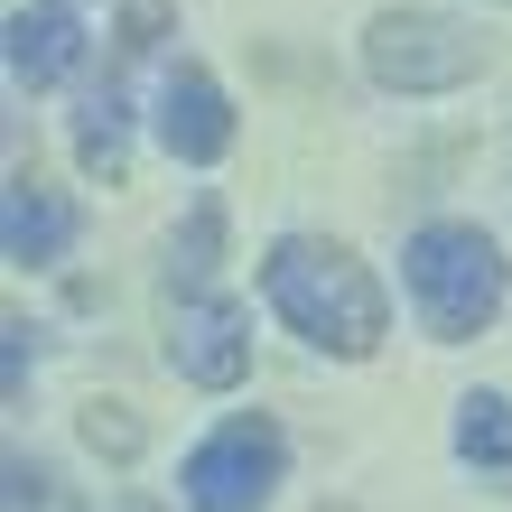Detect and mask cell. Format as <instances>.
<instances>
[{"label":"cell","mask_w":512,"mask_h":512,"mask_svg":"<svg viewBox=\"0 0 512 512\" xmlns=\"http://www.w3.org/2000/svg\"><path fill=\"white\" fill-rule=\"evenodd\" d=\"M261 298L289 317V336H308L317 354H373L391 336V298H382V280L345 243H308V233L270 243Z\"/></svg>","instance_id":"cell-1"},{"label":"cell","mask_w":512,"mask_h":512,"mask_svg":"<svg viewBox=\"0 0 512 512\" xmlns=\"http://www.w3.org/2000/svg\"><path fill=\"white\" fill-rule=\"evenodd\" d=\"M401 280H410L419 326H429L438 345H466V336H485V326L503 317L512 270L494 252V233H475V224H419L410 252H401Z\"/></svg>","instance_id":"cell-2"},{"label":"cell","mask_w":512,"mask_h":512,"mask_svg":"<svg viewBox=\"0 0 512 512\" xmlns=\"http://www.w3.org/2000/svg\"><path fill=\"white\" fill-rule=\"evenodd\" d=\"M280 466H289V438L270 429L261 410H243L177 466V494H187V512H270Z\"/></svg>","instance_id":"cell-3"},{"label":"cell","mask_w":512,"mask_h":512,"mask_svg":"<svg viewBox=\"0 0 512 512\" xmlns=\"http://www.w3.org/2000/svg\"><path fill=\"white\" fill-rule=\"evenodd\" d=\"M364 66L391 94H447V84L475 75V38L457 19H438V10H382L364 28Z\"/></svg>","instance_id":"cell-4"},{"label":"cell","mask_w":512,"mask_h":512,"mask_svg":"<svg viewBox=\"0 0 512 512\" xmlns=\"http://www.w3.org/2000/svg\"><path fill=\"white\" fill-rule=\"evenodd\" d=\"M168 364L205 391H233L252 373V317L215 289H177L168 298Z\"/></svg>","instance_id":"cell-5"},{"label":"cell","mask_w":512,"mask_h":512,"mask_svg":"<svg viewBox=\"0 0 512 512\" xmlns=\"http://www.w3.org/2000/svg\"><path fill=\"white\" fill-rule=\"evenodd\" d=\"M159 140H168V159H187V168H215L233 149V103H224V84L205 66H177L159 84Z\"/></svg>","instance_id":"cell-6"},{"label":"cell","mask_w":512,"mask_h":512,"mask_svg":"<svg viewBox=\"0 0 512 512\" xmlns=\"http://www.w3.org/2000/svg\"><path fill=\"white\" fill-rule=\"evenodd\" d=\"M75 56H84V19L66 10V0H28V10H10V84H19V94H47Z\"/></svg>","instance_id":"cell-7"},{"label":"cell","mask_w":512,"mask_h":512,"mask_svg":"<svg viewBox=\"0 0 512 512\" xmlns=\"http://www.w3.org/2000/svg\"><path fill=\"white\" fill-rule=\"evenodd\" d=\"M75 243V205L38 187V177H10V196H0V252L10 261H66Z\"/></svg>","instance_id":"cell-8"},{"label":"cell","mask_w":512,"mask_h":512,"mask_svg":"<svg viewBox=\"0 0 512 512\" xmlns=\"http://www.w3.org/2000/svg\"><path fill=\"white\" fill-rule=\"evenodd\" d=\"M457 457L512 475V401H503V391H466V401H457Z\"/></svg>","instance_id":"cell-9"},{"label":"cell","mask_w":512,"mask_h":512,"mask_svg":"<svg viewBox=\"0 0 512 512\" xmlns=\"http://www.w3.org/2000/svg\"><path fill=\"white\" fill-rule=\"evenodd\" d=\"M122 131H131V122H122V94H112V84H103V94H94V103L75 112V159L94 168L103 187H122V168H131V149H122Z\"/></svg>","instance_id":"cell-10"},{"label":"cell","mask_w":512,"mask_h":512,"mask_svg":"<svg viewBox=\"0 0 512 512\" xmlns=\"http://www.w3.org/2000/svg\"><path fill=\"white\" fill-rule=\"evenodd\" d=\"M215 243H224V205L205 196L187 215V233H177V280H205V270H215Z\"/></svg>","instance_id":"cell-11"},{"label":"cell","mask_w":512,"mask_h":512,"mask_svg":"<svg viewBox=\"0 0 512 512\" xmlns=\"http://www.w3.org/2000/svg\"><path fill=\"white\" fill-rule=\"evenodd\" d=\"M84 438H94V447H112V457H131V447H140V419H122V410H84Z\"/></svg>","instance_id":"cell-12"},{"label":"cell","mask_w":512,"mask_h":512,"mask_svg":"<svg viewBox=\"0 0 512 512\" xmlns=\"http://www.w3.org/2000/svg\"><path fill=\"white\" fill-rule=\"evenodd\" d=\"M168 28V0H122V47H149Z\"/></svg>","instance_id":"cell-13"}]
</instances>
